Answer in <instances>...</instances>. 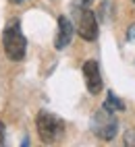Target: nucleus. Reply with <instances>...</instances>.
Wrapping results in <instances>:
<instances>
[{"label": "nucleus", "instance_id": "1", "mask_svg": "<svg viewBox=\"0 0 135 147\" xmlns=\"http://www.w3.org/2000/svg\"><path fill=\"white\" fill-rule=\"evenodd\" d=\"M2 46H4V52L11 60H23L25 58V50H27V40L25 35L21 33V27L19 23H11L4 29V35H2Z\"/></svg>", "mask_w": 135, "mask_h": 147}, {"label": "nucleus", "instance_id": "2", "mask_svg": "<svg viewBox=\"0 0 135 147\" xmlns=\"http://www.w3.org/2000/svg\"><path fill=\"white\" fill-rule=\"evenodd\" d=\"M35 129H37V135L44 143H56L62 137V131H64V124L60 118H56L54 114L50 112H40L35 118Z\"/></svg>", "mask_w": 135, "mask_h": 147}, {"label": "nucleus", "instance_id": "3", "mask_svg": "<svg viewBox=\"0 0 135 147\" xmlns=\"http://www.w3.org/2000/svg\"><path fill=\"white\" fill-rule=\"evenodd\" d=\"M92 129L102 141H110V139H114V135H117V131H119V122L112 116V112H106L102 108V112H98L94 116Z\"/></svg>", "mask_w": 135, "mask_h": 147}, {"label": "nucleus", "instance_id": "4", "mask_svg": "<svg viewBox=\"0 0 135 147\" xmlns=\"http://www.w3.org/2000/svg\"><path fill=\"white\" fill-rule=\"evenodd\" d=\"M77 33H79L85 42H94L98 37V19L92 11H81L79 21H77Z\"/></svg>", "mask_w": 135, "mask_h": 147}, {"label": "nucleus", "instance_id": "5", "mask_svg": "<svg viewBox=\"0 0 135 147\" xmlns=\"http://www.w3.org/2000/svg\"><path fill=\"white\" fill-rule=\"evenodd\" d=\"M83 77H85V85H88L90 93H100L102 91V75H100V66L96 60H88L83 64Z\"/></svg>", "mask_w": 135, "mask_h": 147}, {"label": "nucleus", "instance_id": "6", "mask_svg": "<svg viewBox=\"0 0 135 147\" xmlns=\"http://www.w3.org/2000/svg\"><path fill=\"white\" fill-rule=\"evenodd\" d=\"M73 40V25L66 17H58V31H56V40H54V48L62 50L71 44Z\"/></svg>", "mask_w": 135, "mask_h": 147}, {"label": "nucleus", "instance_id": "7", "mask_svg": "<svg viewBox=\"0 0 135 147\" xmlns=\"http://www.w3.org/2000/svg\"><path fill=\"white\" fill-rule=\"evenodd\" d=\"M102 108H104L106 112H112V114H114V112H121L125 106H123V102H121L114 93H108V97H106V102H104Z\"/></svg>", "mask_w": 135, "mask_h": 147}, {"label": "nucleus", "instance_id": "8", "mask_svg": "<svg viewBox=\"0 0 135 147\" xmlns=\"http://www.w3.org/2000/svg\"><path fill=\"white\" fill-rule=\"evenodd\" d=\"M127 37H129V40H133L135 42V23L129 27V31H127Z\"/></svg>", "mask_w": 135, "mask_h": 147}, {"label": "nucleus", "instance_id": "9", "mask_svg": "<svg viewBox=\"0 0 135 147\" xmlns=\"http://www.w3.org/2000/svg\"><path fill=\"white\" fill-rule=\"evenodd\" d=\"M4 143V122H0V145Z\"/></svg>", "mask_w": 135, "mask_h": 147}, {"label": "nucleus", "instance_id": "10", "mask_svg": "<svg viewBox=\"0 0 135 147\" xmlns=\"http://www.w3.org/2000/svg\"><path fill=\"white\" fill-rule=\"evenodd\" d=\"M79 2H83V4H90V2H92V0H79Z\"/></svg>", "mask_w": 135, "mask_h": 147}, {"label": "nucleus", "instance_id": "11", "mask_svg": "<svg viewBox=\"0 0 135 147\" xmlns=\"http://www.w3.org/2000/svg\"><path fill=\"white\" fill-rule=\"evenodd\" d=\"M11 2H15V4H19V2H23V0H11Z\"/></svg>", "mask_w": 135, "mask_h": 147}, {"label": "nucleus", "instance_id": "12", "mask_svg": "<svg viewBox=\"0 0 135 147\" xmlns=\"http://www.w3.org/2000/svg\"><path fill=\"white\" fill-rule=\"evenodd\" d=\"M133 2H135V0H133Z\"/></svg>", "mask_w": 135, "mask_h": 147}]
</instances>
